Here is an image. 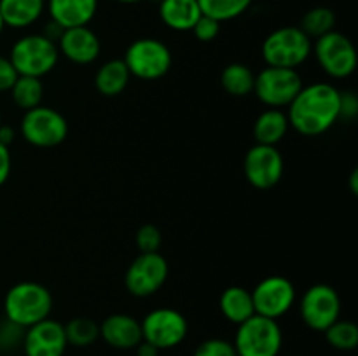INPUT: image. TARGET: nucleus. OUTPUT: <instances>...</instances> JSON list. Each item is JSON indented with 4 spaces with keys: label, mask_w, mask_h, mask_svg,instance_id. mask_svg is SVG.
I'll list each match as a JSON object with an SVG mask.
<instances>
[{
    "label": "nucleus",
    "mask_w": 358,
    "mask_h": 356,
    "mask_svg": "<svg viewBox=\"0 0 358 356\" xmlns=\"http://www.w3.org/2000/svg\"><path fill=\"white\" fill-rule=\"evenodd\" d=\"M341 91L331 82H313L303 86L289 112H285L290 128L303 136H320L339 121Z\"/></svg>",
    "instance_id": "obj_1"
},
{
    "label": "nucleus",
    "mask_w": 358,
    "mask_h": 356,
    "mask_svg": "<svg viewBox=\"0 0 358 356\" xmlns=\"http://www.w3.org/2000/svg\"><path fill=\"white\" fill-rule=\"evenodd\" d=\"M51 311V290L37 281L16 283L3 297V316L21 328H28L38 321L48 320Z\"/></svg>",
    "instance_id": "obj_2"
},
{
    "label": "nucleus",
    "mask_w": 358,
    "mask_h": 356,
    "mask_svg": "<svg viewBox=\"0 0 358 356\" xmlns=\"http://www.w3.org/2000/svg\"><path fill=\"white\" fill-rule=\"evenodd\" d=\"M7 58L13 63L17 75L42 79L58 65L59 51L56 42L45 35L28 34L14 42Z\"/></svg>",
    "instance_id": "obj_3"
},
{
    "label": "nucleus",
    "mask_w": 358,
    "mask_h": 356,
    "mask_svg": "<svg viewBox=\"0 0 358 356\" xmlns=\"http://www.w3.org/2000/svg\"><path fill=\"white\" fill-rule=\"evenodd\" d=\"M313 40L299 27H282L273 30L262 42V59L266 66L297 70L308 61Z\"/></svg>",
    "instance_id": "obj_4"
},
{
    "label": "nucleus",
    "mask_w": 358,
    "mask_h": 356,
    "mask_svg": "<svg viewBox=\"0 0 358 356\" xmlns=\"http://www.w3.org/2000/svg\"><path fill=\"white\" fill-rule=\"evenodd\" d=\"M238 356H278L283 346V332L278 320L254 314L238 325L233 341Z\"/></svg>",
    "instance_id": "obj_5"
},
{
    "label": "nucleus",
    "mask_w": 358,
    "mask_h": 356,
    "mask_svg": "<svg viewBox=\"0 0 358 356\" xmlns=\"http://www.w3.org/2000/svg\"><path fill=\"white\" fill-rule=\"evenodd\" d=\"M122 61L128 66L131 77L142 80H157L170 72L173 56L163 40L142 37L128 45Z\"/></svg>",
    "instance_id": "obj_6"
},
{
    "label": "nucleus",
    "mask_w": 358,
    "mask_h": 356,
    "mask_svg": "<svg viewBox=\"0 0 358 356\" xmlns=\"http://www.w3.org/2000/svg\"><path fill=\"white\" fill-rule=\"evenodd\" d=\"M20 129L23 138L38 149L58 147L69 136V122L65 115L56 108L44 107V105L24 112Z\"/></svg>",
    "instance_id": "obj_7"
},
{
    "label": "nucleus",
    "mask_w": 358,
    "mask_h": 356,
    "mask_svg": "<svg viewBox=\"0 0 358 356\" xmlns=\"http://www.w3.org/2000/svg\"><path fill=\"white\" fill-rule=\"evenodd\" d=\"M303 77L294 68L264 66L255 73L254 94L268 108H285L303 89Z\"/></svg>",
    "instance_id": "obj_8"
},
{
    "label": "nucleus",
    "mask_w": 358,
    "mask_h": 356,
    "mask_svg": "<svg viewBox=\"0 0 358 356\" xmlns=\"http://www.w3.org/2000/svg\"><path fill=\"white\" fill-rule=\"evenodd\" d=\"M311 54H315L320 68L332 79H346L357 68V49L341 31H329L315 38Z\"/></svg>",
    "instance_id": "obj_9"
},
{
    "label": "nucleus",
    "mask_w": 358,
    "mask_h": 356,
    "mask_svg": "<svg viewBox=\"0 0 358 356\" xmlns=\"http://www.w3.org/2000/svg\"><path fill=\"white\" fill-rule=\"evenodd\" d=\"M140 325H142L143 341L156 346L159 351L180 346L189 332L185 316L173 307H157L149 311Z\"/></svg>",
    "instance_id": "obj_10"
},
{
    "label": "nucleus",
    "mask_w": 358,
    "mask_h": 356,
    "mask_svg": "<svg viewBox=\"0 0 358 356\" xmlns=\"http://www.w3.org/2000/svg\"><path fill=\"white\" fill-rule=\"evenodd\" d=\"M304 325L315 332H325L341 318V299L334 286L327 283L311 285L299 300Z\"/></svg>",
    "instance_id": "obj_11"
},
{
    "label": "nucleus",
    "mask_w": 358,
    "mask_h": 356,
    "mask_svg": "<svg viewBox=\"0 0 358 356\" xmlns=\"http://www.w3.org/2000/svg\"><path fill=\"white\" fill-rule=\"evenodd\" d=\"M168 274L170 265L159 251L140 253L126 269L124 286L133 297L145 299L163 288Z\"/></svg>",
    "instance_id": "obj_12"
},
{
    "label": "nucleus",
    "mask_w": 358,
    "mask_h": 356,
    "mask_svg": "<svg viewBox=\"0 0 358 356\" xmlns=\"http://www.w3.org/2000/svg\"><path fill=\"white\" fill-rule=\"evenodd\" d=\"M255 314L278 320L285 316L297 300L294 283L285 276H268L261 279L252 290Z\"/></svg>",
    "instance_id": "obj_13"
},
{
    "label": "nucleus",
    "mask_w": 358,
    "mask_h": 356,
    "mask_svg": "<svg viewBox=\"0 0 358 356\" xmlns=\"http://www.w3.org/2000/svg\"><path fill=\"white\" fill-rule=\"evenodd\" d=\"M245 177L252 187L268 191L280 184L285 170L283 156L276 147L255 143L243 161Z\"/></svg>",
    "instance_id": "obj_14"
},
{
    "label": "nucleus",
    "mask_w": 358,
    "mask_h": 356,
    "mask_svg": "<svg viewBox=\"0 0 358 356\" xmlns=\"http://www.w3.org/2000/svg\"><path fill=\"white\" fill-rule=\"evenodd\" d=\"M21 348L24 356H63L69 348L65 327L51 318L38 321L24 328Z\"/></svg>",
    "instance_id": "obj_15"
},
{
    "label": "nucleus",
    "mask_w": 358,
    "mask_h": 356,
    "mask_svg": "<svg viewBox=\"0 0 358 356\" xmlns=\"http://www.w3.org/2000/svg\"><path fill=\"white\" fill-rule=\"evenodd\" d=\"M56 45L59 54L76 65H90L96 61L101 52L100 38L90 27L66 28L59 35Z\"/></svg>",
    "instance_id": "obj_16"
},
{
    "label": "nucleus",
    "mask_w": 358,
    "mask_h": 356,
    "mask_svg": "<svg viewBox=\"0 0 358 356\" xmlns=\"http://www.w3.org/2000/svg\"><path fill=\"white\" fill-rule=\"evenodd\" d=\"M100 339L114 349H135L143 341L142 325L131 314L114 313L100 323Z\"/></svg>",
    "instance_id": "obj_17"
},
{
    "label": "nucleus",
    "mask_w": 358,
    "mask_h": 356,
    "mask_svg": "<svg viewBox=\"0 0 358 356\" xmlns=\"http://www.w3.org/2000/svg\"><path fill=\"white\" fill-rule=\"evenodd\" d=\"M100 0H45V10L51 21L63 30L76 27H87L96 16Z\"/></svg>",
    "instance_id": "obj_18"
},
{
    "label": "nucleus",
    "mask_w": 358,
    "mask_h": 356,
    "mask_svg": "<svg viewBox=\"0 0 358 356\" xmlns=\"http://www.w3.org/2000/svg\"><path fill=\"white\" fill-rule=\"evenodd\" d=\"M159 17L173 31H191L203 16L198 0H159Z\"/></svg>",
    "instance_id": "obj_19"
},
{
    "label": "nucleus",
    "mask_w": 358,
    "mask_h": 356,
    "mask_svg": "<svg viewBox=\"0 0 358 356\" xmlns=\"http://www.w3.org/2000/svg\"><path fill=\"white\" fill-rule=\"evenodd\" d=\"M45 13V0H0L3 24L14 30H24L37 23Z\"/></svg>",
    "instance_id": "obj_20"
},
{
    "label": "nucleus",
    "mask_w": 358,
    "mask_h": 356,
    "mask_svg": "<svg viewBox=\"0 0 358 356\" xmlns=\"http://www.w3.org/2000/svg\"><path fill=\"white\" fill-rule=\"evenodd\" d=\"M290 124L282 108H266L254 122L255 143L276 147L289 133Z\"/></svg>",
    "instance_id": "obj_21"
},
{
    "label": "nucleus",
    "mask_w": 358,
    "mask_h": 356,
    "mask_svg": "<svg viewBox=\"0 0 358 356\" xmlns=\"http://www.w3.org/2000/svg\"><path fill=\"white\" fill-rule=\"evenodd\" d=\"M219 307L222 316L226 318L229 323L236 325V327L255 314L252 292L238 285L227 286V288L220 293Z\"/></svg>",
    "instance_id": "obj_22"
},
{
    "label": "nucleus",
    "mask_w": 358,
    "mask_h": 356,
    "mask_svg": "<svg viewBox=\"0 0 358 356\" xmlns=\"http://www.w3.org/2000/svg\"><path fill=\"white\" fill-rule=\"evenodd\" d=\"M131 73L122 59H108L98 68L94 75V87L107 98L119 96L128 87Z\"/></svg>",
    "instance_id": "obj_23"
},
{
    "label": "nucleus",
    "mask_w": 358,
    "mask_h": 356,
    "mask_svg": "<svg viewBox=\"0 0 358 356\" xmlns=\"http://www.w3.org/2000/svg\"><path fill=\"white\" fill-rule=\"evenodd\" d=\"M255 73L245 63H229L220 73V84L227 94L243 98L254 93Z\"/></svg>",
    "instance_id": "obj_24"
},
{
    "label": "nucleus",
    "mask_w": 358,
    "mask_h": 356,
    "mask_svg": "<svg viewBox=\"0 0 358 356\" xmlns=\"http://www.w3.org/2000/svg\"><path fill=\"white\" fill-rule=\"evenodd\" d=\"M10 98H13L14 105L21 108L23 112L31 110V108L42 105V98H44V84L37 77H27L17 75L16 82L9 89Z\"/></svg>",
    "instance_id": "obj_25"
},
{
    "label": "nucleus",
    "mask_w": 358,
    "mask_h": 356,
    "mask_svg": "<svg viewBox=\"0 0 358 356\" xmlns=\"http://www.w3.org/2000/svg\"><path fill=\"white\" fill-rule=\"evenodd\" d=\"M336 27V14L331 7H325V6H317V7H311L310 10L303 14L301 17V23L299 28L311 38L322 37V35L329 34V31L334 30Z\"/></svg>",
    "instance_id": "obj_26"
},
{
    "label": "nucleus",
    "mask_w": 358,
    "mask_h": 356,
    "mask_svg": "<svg viewBox=\"0 0 358 356\" xmlns=\"http://www.w3.org/2000/svg\"><path fill=\"white\" fill-rule=\"evenodd\" d=\"M198 3L205 16L226 23L247 13L254 0H198Z\"/></svg>",
    "instance_id": "obj_27"
},
{
    "label": "nucleus",
    "mask_w": 358,
    "mask_h": 356,
    "mask_svg": "<svg viewBox=\"0 0 358 356\" xmlns=\"http://www.w3.org/2000/svg\"><path fill=\"white\" fill-rule=\"evenodd\" d=\"M65 327V335L69 346L87 348L100 339V323L86 316L72 318Z\"/></svg>",
    "instance_id": "obj_28"
},
{
    "label": "nucleus",
    "mask_w": 358,
    "mask_h": 356,
    "mask_svg": "<svg viewBox=\"0 0 358 356\" xmlns=\"http://www.w3.org/2000/svg\"><path fill=\"white\" fill-rule=\"evenodd\" d=\"M324 334L329 344L338 351H353L358 346V327L350 320L339 318Z\"/></svg>",
    "instance_id": "obj_29"
},
{
    "label": "nucleus",
    "mask_w": 358,
    "mask_h": 356,
    "mask_svg": "<svg viewBox=\"0 0 358 356\" xmlns=\"http://www.w3.org/2000/svg\"><path fill=\"white\" fill-rule=\"evenodd\" d=\"M135 243L140 253H154V251H159L161 243H163V234L154 223H145L136 230Z\"/></svg>",
    "instance_id": "obj_30"
},
{
    "label": "nucleus",
    "mask_w": 358,
    "mask_h": 356,
    "mask_svg": "<svg viewBox=\"0 0 358 356\" xmlns=\"http://www.w3.org/2000/svg\"><path fill=\"white\" fill-rule=\"evenodd\" d=\"M24 328L17 327L16 323L9 320H3L0 323V351L2 353H10L14 349L21 348V342H23Z\"/></svg>",
    "instance_id": "obj_31"
},
{
    "label": "nucleus",
    "mask_w": 358,
    "mask_h": 356,
    "mask_svg": "<svg viewBox=\"0 0 358 356\" xmlns=\"http://www.w3.org/2000/svg\"><path fill=\"white\" fill-rule=\"evenodd\" d=\"M194 356H238L233 342L227 339H206L194 349Z\"/></svg>",
    "instance_id": "obj_32"
},
{
    "label": "nucleus",
    "mask_w": 358,
    "mask_h": 356,
    "mask_svg": "<svg viewBox=\"0 0 358 356\" xmlns=\"http://www.w3.org/2000/svg\"><path fill=\"white\" fill-rule=\"evenodd\" d=\"M220 24L222 23H219V21L213 20V17L203 14V16L196 21V24L192 27L191 31L194 34V37L198 38L199 42H213L219 37Z\"/></svg>",
    "instance_id": "obj_33"
},
{
    "label": "nucleus",
    "mask_w": 358,
    "mask_h": 356,
    "mask_svg": "<svg viewBox=\"0 0 358 356\" xmlns=\"http://www.w3.org/2000/svg\"><path fill=\"white\" fill-rule=\"evenodd\" d=\"M358 115V98L353 91H341L339 98V119L353 121Z\"/></svg>",
    "instance_id": "obj_34"
},
{
    "label": "nucleus",
    "mask_w": 358,
    "mask_h": 356,
    "mask_svg": "<svg viewBox=\"0 0 358 356\" xmlns=\"http://www.w3.org/2000/svg\"><path fill=\"white\" fill-rule=\"evenodd\" d=\"M17 72L7 56H0V93H7L16 82Z\"/></svg>",
    "instance_id": "obj_35"
},
{
    "label": "nucleus",
    "mask_w": 358,
    "mask_h": 356,
    "mask_svg": "<svg viewBox=\"0 0 358 356\" xmlns=\"http://www.w3.org/2000/svg\"><path fill=\"white\" fill-rule=\"evenodd\" d=\"M10 168H13V157H10L9 147L0 143V187L9 180Z\"/></svg>",
    "instance_id": "obj_36"
},
{
    "label": "nucleus",
    "mask_w": 358,
    "mask_h": 356,
    "mask_svg": "<svg viewBox=\"0 0 358 356\" xmlns=\"http://www.w3.org/2000/svg\"><path fill=\"white\" fill-rule=\"evenodd\" d=\"M62 34H63V28L59 27L58 23H55V21H51V20H49V23L45 24L44 31H42V35H45L48 38H51L52 42H58L59 35H62Z\"/></svg>",
    "instance_id": "obj_37"
},
{
    "label": "nucleus",
    "mask_w": 358,
    "mask_h": 356,
    "mask_svg": "<svg viewBox=\"0 0 358 356\" xmlns=\"http://www.w3.org/2000/svg\"><path fill=\"white\" fill-rule=\"evenodd\" d=\"M135 349H136V356H159V349L147 341L140 342Z\"/></svg>",
    "instance_id": "obj_38"
},
{
    "label": "nucleus",
    "mask_w": 358,
    "mask_h": 356,
    "mask_svg": "<svg viewBox=\"0 0 358 356\" xmlns=\"http://www.w3.org/2000/svg\"><path fill=\"white\" fill-rule=\"evenodd\" d=\"M14 138H16V133H14V129L10 128V126H0V143H2V145L9 147L10 143L14 142Z\"/></svg>",
    "instance_id": "obj_39"
},
{
    "label": "nucleus",
    "mask_w": 358,
    "mask_h": 356,
    "mask_svg": "<svg viewBox=\"0 0 358 356\" xmlns=\"http://www.w3.org/2000/svg\"><path fill=\"white\" fill-rule=\"evenodd\" d=\"M350 187H352L353 194H358V171L353 170L350 175Z\"/></svg>",
    "instance_id": "obj_40"
},
{
    "label": "nucleus",
    "mask_w": 358,
    "mask_h": 356,
    "mask_svg": "<svg viewBox=\"0 0 358 356\" xmlns=\"http://www.w3.org/2000/svg\"><path fill=\"white\" fill-rule=\"evenodd\" d=\"M115 2H119V3H140V2H143V0H115Z\"/></svg>",
    "instance_id": "obj_41"
},
{
    "label": "nucleus",
    "mask_w": 358,
    "mask_h": 356,
    "mask_svg": "<svg viewBox=\"0 0 358 356\" xmlns=\"http://www.w3.org/2000/svg\"><path fill=\"white\" fill-rule=\"evenodd\" d=\"M3 28H6V24H3V20H2V16H0V35H2Z\"/></svg>",
    "instance_id": "obj_42"
},
{
    "label": "nucleus",
    "mask_w": 358,
    "mask_h": 356,
    "mask_svg": "<svg viewBox=\"0 0 358 356\" xmlns=\"http://www.w3.org/2000/svg\"><path fill=\"white\" fill-rule=\"evenodd\" d=\"M0 126H2V115H0Z\"/></svg>",
    "instance_id": "obj_43"
}]
</instances>
